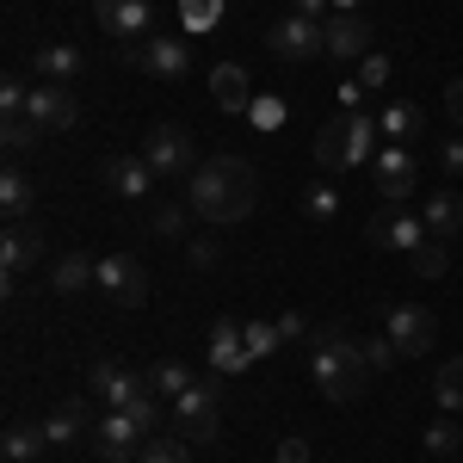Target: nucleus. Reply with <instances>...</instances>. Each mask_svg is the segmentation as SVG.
Listing matches in <instances>:
<instances>
[{"label":"nucleus","instance_id":"1","mask_svg":"<svg viewBox=\"0 0 463 463\" xmlns=\"http://www.w3.org/2000/svg\"><path fill=\"white\" fill-rule=\"evenodd\" d=\"M253 198H260L253 161H241V155H216V161H204L198 174L185 179V204H192V216H204V222H216V229L241 222V216L253 211Z\"/></svg>","mask_w":463,"mask_h":463},{"label":"nucleus","instance_id":"2","mask_svg":"<svg viewBox=\"0 0 463 463\" xmlns=\"http://www.w3.org/2000/svg\"><path fill=\"white\" fill-rule=\"evenodd\" d=\"M309 364H316V383L327 402H358L371 383V358L346 327H321L316 346H309Z\"/></svg>","mask_w":463,"mask_h":463},{"label":"nucleus","instance_id":"3","mask_svg":"<svg viewBox=\"0 0 463 463\" xmlns=\"http://www.w3.org/2000/svg\"><path fill=\"white\" fill-rule=\"evenodd\" d=\"M383 148V124H377V111H334L327 124L316 130V161L321 167H334V174H346L358 161H371Z\"/></svg>","mask_w":463,"mask_h":463},{"label":"nucleus","instance_id":"4","mask_svg":"<svg viewBox=\"0 0 463 463\" xmlns=\"http://www.w3.org/2000/svg\"><path fill=\"white\" fill-rule=\"evenodd\" d=\"M174 427L185 432V445H216L222 432V383L198 377L185 395H174Z\"/></svg>","mask_w":463,"mask_h":463},{"label":"nucleus","instance_id":"5","mask_svg":"<svg viewBox=\"0 0 463 463\" xmlns=\"http://www.w3.org/2000/svg\"><path fill=\"white\" fill-rule=\"evenodd\" d=\"M143 161L155 167V179H185V174H198L192 130H185V124H155V130L143 137Z\"/></svg>","mask_w":463,"mask_h":463},{"label":"nucleus","instance_id":"6","mask_svg":"<svg viewBox=\"0 0 463 463\" xmlns=\"http://www.w3.org/2000/svg\"><path fill=\"white\" fill-rule=\"evenodd\" d=\"M118 56L137 62L143 74H155V80H179V74L192 69V43H185V37H155V32H148L143 43H124Z\"/></svg>","mask_w":463,"mask_h":463},{"label":"nucleus","instance_id":"7","mask_svg":"<svg viewBox=\"0 0 463 463\" xmlns=\"http://www.w3.org/2000/svg\"><path fill=\"white\" fill-rule=\"evenodd\" d=\"M93 285L106 290L111 303H124V309H143L148 297V272L130 260V253H106V260H93Z\"/></svg>","mask_w":463,"mask_h":463},{"label":"nucleus","instance_id":"8","mask_svg":"<svg viewBox=\"0 0 463 463\" xmlns=\"http://www.w3.org/2000/svg\"><path fill=\"white\" fill-rule=\"evenodd\" d=\"M371 174H377V198H383V204H408V198H414V179H420L414 148L383 143L377 155H371Z\"/></svg>","mask_w":463,"mask_h":463},{"label":"nucleus","instance_id":"9","mask_svg":"<svg viewBox=\"0 0 463 463\" xmlns=\"http://www.w3.org/2000/svg\"><path fill=\"white\" fill-rule=\"evenodd\" d=\"M383 334L395 340L402 358H420V353H432V340H439V321H432L427 303H395L390 321H383Z\"/></svg>","mask_w":463,"mask_h":463},{"label":"nucleus","instance_id":"10","mask_svg":"<svg viewBox=\"0 0 463 463\" xmlns=\"http://www.w3.org/2000/svg\"><path fill=\"white\" fill-rule=\"evenodd\" d=\"M266 50H272L279 62H316V56H327V50H321V25L303 19V13H285V19L266 32Z\"/></svg>","mask_w":463,"mask_h":463},{"label":"nucleus","instance_id":"11","mask_svg":"<svg viewBox=\"0 0 463 463\" xmlns=\"http://www.w3.org/2000/svg\"><path fill=\"white\" fill-rule=\"evenodd\" d=\"M137 439H143V427H137L124 408H106V414L93 420V432H87V445H93L99 463H130L137 458Z\"/></svg>","mask_w":463,"mask_h":463},{"label":"nucleus","instance_id":"12","mask_svg":"<svg viewBox=\"0 0 463 463\" xmlns=\"http://www.w3.org/2000/svg\"><path fill=\"white\" fill-rule=\"evenodd\" d=\"M371 19L364 13H334V19H321V50L334 56V62H364L371 56Z\"/></svg>","mask_w":463,"mask_h":463},{"label":"nucleus","instance_id":"13","mask_svg":"<svg viewBox=\"0 0 463 463\" xmlns=\"http://www.w3.org/2000/svg\"><path fill=\"white\" fill-rule=\"evenodd\" d=\"M364 235H371V248H383V253H414L420 241H432V235H427V216H408L402 204L377 211Z\"/></svg>","mask_w":463,"mask_h":463},{"label":"nucleus","instance_id":"14","mask_svg":"<svg viewBox=\"0 0 463 463\" xmlns=\"http://www.w3.org/2000/svg\"><path fill=\"white\" fill-rule=\"evenodd\" d=\"M25 118H32L43 137H56V130H74V118H80V106H74L69 87H56V80H37L32 99H25Z\"/></svg>","mask_w":463,"mask_h":463},{"label":"nucleus","instance_id":"15","mask_svg":"<svg viewBox=\"0 0 463 463\" xmlns=\"http://www.w3.org/2000/svg\"><path fill=\"white\" fill-rule=\"evenodd\" d=\"M148 377H130L124 364H111V358H99V364H87V395L99 402V408H130L137 395H143Z\"/></svg>","mask_w":463,"mask_h":463},{"label":"nucleus","instance_id":"16","mask_svg":"<svg viewBox=\"0 0 463 463\" xmlns=\"http://www.w3.org/2000/svg\"><path fill=\"white\" fill-rule=\"evenodd\" d=\"M93 19H99L111 37H148L155 0H93Z\"/></svg>","mask_w":463,"mask_h":463},{"label":"nucleus","instance_id":"17","mask_svg":"<svg viewBox=\"0 0 463 463\" xmlns=\"http://www.w3.org/2000/svg\"><path fill=\"white\" fill-rule=\"evenodd\" d=\"M37 260H43V235H37L32 222H6V235H0V272L19 279V272H32Z\"/></svg>","mask_w":463,"mask_h":463},{"label":"nucleus","instance_id":"18","mask_svg":"<svg viewBox=\"0 0 463 463\" xmlns=\"http://www.w3.org/2000/svg\"><path fill=\"white\" fill-rule=\"evenodd\" d=\"M248 364H253L248 334H241L235 321H216V327H211V371H216V377H241Z\"/></svg>","mask_w":463,"mask_h":463},{"label":"nucleus","instance_id":"19","mask_svg":"<svg viewBox=\"0 0 463 463\" xmlns=\"http://www.w3.org/2000/svg\"><path fill=\"white\" fill-rule=\"evenodd\" d=\"M99 179H106L118 198H148V179H155V167H148L143 155H106V161H99Z\"/></svg>","mask_w":463,"mask_h":463},{"label":"nucleus","instance_id":"20","mask_svg":"<svg viewBox=\"0 0 463 463\" xmlns=\"http://www.w3.org/2000/svg\"><path fill=\"white\" fill-rule=\"evenodd\" d=\"M211 99H216V111H253V80H248V69L241 62H216V74H211Z\"/></svg>","mask_w":463,"mask_h":463},{"label":"nucleus","instance_id":"21","mask_svg":"<svg viewBox=\"0 0 463 463\" xmlns=\"http://www.w3.org/2000/svg\"><path fill=\"white\" fill-rule=\"evenodd\" d=\"M32 69H37V80H56V87H74V74H80V50H74V43H43Z\"/></svg>","mask_w":463,"mask_h":463},{"label":"nucleus","instance_id":"22","mask_svg":"<svg viewBox=\"0 0 463 463\" xmlns=\"http://www.w3.org/2000/svg\"><path fill=\"white\" fill-rule=\"evenodd\" d=\"M420 216H427L432 241H445V235H458V229H463V198H458V192H432L427 204H420Z\"/></svg>","mask_w":463,"mask_h":463},{"label":"nucleus","instance_id":"23","mask_svg":"<svg viewBox=\"0 0 463 463\" xmlns=\"http://www.w3.org/2000/svg\"><path fill=\"white\" fill-rule=\"evenodd\" d=\"M377 124H383V143H414V137H420V106H414V99H390V106L377 111Z\"/></svg>","mask_w":463,"mask_h":463},{"label":"nucleus","instance_id":"24","mask_svg":"<svg viewBox=\"0 0 463 463\" xmlns=\"http://www.w3.org/2000/svg\"><path fill=\"white\" fill-rule=\"evenodd\" d=\"M43 432H50V445H80V439L93 432V420H87V408H80V402H62V408L43 420Z\"/></svg>","mask_w":463,"mask_h":463},{"label":"nucleus","instance_id":"25","mask_svg":"<svg viewBox=\"0 0 463 463\" xmlns=\"http://www.w3.org/2000/svg\"><path fill=\"white\" fill-rule=\"evenodd\" d=\"M32 204H37V185L19 174V167H6V174H0V211H6V222H19Z\"/></svg>","mask_w":463,"mask_h":463},{"label":"nucleus","instance_id":"26","mask_svg":"<svg viewBox=\"0 0 463 463\" xmlns=\"http://www.w3.org/2000/svg\"><path fill=\"white\" fill-rule=\"evenodd\" d=\"M93 285V266H87V253H62L56 266H50V290L56 297H74V290Z\"/></svg>","mask_w":463,"mask_h":463},{"label":"nucleus","instance_id":"27","mask_svg":"<svg viewBox=\"0 0 463 463\" xmlns=\"http://www.w3.org/2000/svg\"><path fill=\"white\" fill-rule=\"evenodd\" d=\"M0 445H6V463H37V458H43V445H50V432H43V427H6Z\"/></svg>","mask_w":463,"mask_h":463},{"label":"nucleus","instance_id":"28","mask_svg":"<svg viewBox=\"0 0 463 463\" xmlns=\"http://www.w3.org/2000/svg\"><path fill=\"white\" fill-rule=\"evenodd\" d=\"M432 395H439V408L463 414V358H445V364L432 371Z\"/></svg>","mask_w":463,"mask_h":463},{"label":"nucleus","instance_id":"29","mask_svg":"<svg viewBox=\"0 0 463 463\" xmlns=\"http://www.w3.org/2000/svg\"><path fill=\"white\" fill-rule=\"evenodd\" d=\"M192 383H198V377H192V371H185L179 358H161V364L148 371V390H155V395H185Z\"/></svg>","mask_w":463,"mask_h":463},{"label":"nucleus","instance_id":"30","mask_svg":"<svg viewBox=\"0 0 463 463\" xmlns=\"http://www.w3.org/2000/svg\"><path fill=\"white\" fill-rule=\"evenodd\" d=\"M137 463H192V451H185V439H161V432H148L143 451H137Z\"/></svg>","mask_w":463,"mask_h":463},{"label":"nucleus","instance_id":"31","mask_svg":"<svg viewBox=\"0 0 463 463\" xmlns=\"http://www.w3.org/2000/svg\"><path fill=\"white\" fill-rule=\"evenodd\" d=\"M241 334H248V353H253V364H260V358H272L279 346H285V334H279V321H248Z\"/></svg>","mask_w":463,"mask_h":463},{"label":"nucleus","instance_id":"32","mask_svg":"<svg viewBox=\"0 0 463 463\" xmlns=\"http://www.w3.org/2000/svg\"><path fill=\"white\" fill-rule=\"evenodd\" d=\"M408 266H414V279H445V241H420V248L408 253Z\"/></svg>","mask_w":463,"mask_h":463},{"label":"nucleus","instance_id":"33","mask_svg":"<svg viewBox=\"0 0 463 463\" xmlns=\"http://www.w3.org/2000/svg\"><path fill=\"white\" fill-rule=\"evenodd\" d=\"M185 211H192V204H155V211H148V229H155L161 241H179V235H185Z\"/></svg>","mask_w":463,"mask_h":463},{"label":"nucleus","instance_id":"34","mask_svg":"<svg viewBox=\"0 0 463 463\" xmlns=\"http://www.w3.org/2000/svg\"><path fill=\"white\" fill-rule=\"evenodd\" d=\"M420 445H427L432 458H451V451L463 445V427H458V420H432V427L420 432Z\"/></svg>","mask_w":463,"mask_h":463},{"label":"nucleus","instance_id":"35","mask_svg":"<svg viewBox=\"0 0 463 463\" xmlns=\"http://www.w3.org/2000/svg\"><path fill=\"white\" fill-rule=\"evenodd\" d=\"M303 211H309V222H334L340 216V192L334 185H309L303 192Z\"/></svg>","mask_w":463,"mask_h":463},{"label":"nucleus","instance_id":"36","mask_svg":"<svg viewBox=\"0 0 463 463\" xmlns=\"http://www.w3.org/2000/svg\"><path fill=\"white\" fill-rule=\"evenodd\" d=\"M179 19H185V32H211L222 19V0H179Z\"/></svg>","mask_w":463,"mask_h":463},{"label":"nucleus","instance_id":"37","mask_svg":"<svg viewBox=\"0 0 463 463\" xmlns=\"http://www.w3.org/2000/svg\"><path fill=\"white\" fill-rule=\"evenodd\" d=\"M37 137H43V130H37V124L25 118V111H19V118H6V130H0V143H6V155H25V148H32Z\"/></svg>","mask_w":463,"mask_h":463},{"label":"nucleus","instance_id":"38","mask_svg":"<svg viewBox=\"0 0 463 463\" xmlns=\"http://www.w3.org/2000/svg\"><path fill=\"white\" fill-rule=\"evenodd\" d=\"M390 56H383V50H371V56H364V62H358V74H353V80H358V87H364V93H377V87H390Z\"/></svg>","mask_w":463,"mask_h":463},{"label":"nucleus","instance_id":"39","mask_svg":"<svg viewBox=\"0 0 463 463\" xmlns=\"http://www.w3.org/2000/svg\"><path fill=\"white\" fill-rule=\"evenodd\" d=\"M124 414H130V420H137L143 432H155V427H161V395H155V390L143 383V395H137V402H130Z\"/></svg>","mask_w":463,"mask_h":463},{"label":"nucleus","instance_id":"40","mask_svg":"<svg viewBox=\"0 0 463 463\" xmlns=\"http://www.w3.org/2000/svg\"><path fill=\"white\" fill-rule=\"evenodd\" d=\"M25 99H32V87H25L19 74H6V80H0V111H6V118H19Z\"/></svg>","mask_w":463,"mask_h":463},{"label":"nucleus","instance_id":"41","mask_svg":"<svg viewBox=\"0 0 463 463\" xmlns=\"http://www.w3.org/2000/svg\"><path fill=\"white\" fill-rule=\"evenodd\" d=\"M364 358H371V371H390V364H395L402 353H395V340H390V334H377V340H364Z\"/></svg>","mask_w":463,"mask_h":463},{"label":"nucleus","instance_id":"42","mask_svg":"<svg viewBox=\"0 0 463 463\" xmlns=\"http://www.w3.org/2000/svg\"><path fill=\"white\" fill-rule=\"evenodd\" d=\"M439 167H445L451 179H463V130H458V137H451L445 148H439Z\"/></svg>","mask_w":463,"mask_h":463},{"label":"nucleus","instance_id":"43","mask_svg":"<svg viewBox=\"0 0 463 463\" xmlns=\"http://www.w3.org/2000/svg\"><path fill=\"white\" fill-rule=\"evenodd\" d=\"M290 13H303V19H334V0H290Z\"/></svg>","mask_w":463,"mask_h":463},{"label":"nucleus","instance_id":"44","mask_svg":"<svg viewBox=\"0 0 463 463\" xmlns=\"http://www.w3.org/2000/svg\"><path fill=\"white\" fill-rule=\"evenodd\" d=\"M445 111H451V124L463 130V74L451 80V87H445Z\"/></svg>","mask_w":463,"mask_h":463},{"label":"nucleus","instance_id":"45","mask_svg":"<svg viewBox=\"0 0 463 463\" xmlns=\"http://www.w3.org/2000/svg\"><path fill=\"white\" fill-rule=\"evenodd\" d=\"M279 118H285V106H279V99H253V124H266V130H272Z\"/></svg>","mask_w":463,"mask_h":463},{"label":"nucleus","instance_id":"46","mask_svg":"<svg viewBox=\"0 0 463 463\" xmlns=\"http://www.w3.org/2000/svg\"><path fill=\"white\" fill-rule=\"evenodd\" d=\"M279 463H309V439H285L279 445Z\"/></svg>","mask_w":463,"mask_h":463},{"label":"nucleus","instance_id":"47","mask_svg":"<svg viewBox=\"0 0 463 463\" xmlns=\"http://www.w3.org/2000/svg\"><path fill=\"white\" fill-rule=\"evenodd\" d=\"M192 260L198 266H216V241H192Z\"/></svg>","mask_w":463,"mask_h":463},{"label":"nucleus","instance_id":"48","mask_svg":"<svg viewBox=\"0 0 463 463\" xmlns=\"http://www.w3.org/2000/svg\"><path fill=\"white\" fill-rule=\"evenodd\" d=\"M279 334H285V340H297V334H303V316H297V309H290V316H279Z\"/></svg>","mask_w":463,"mask_h":463},{"label":"nucleus","instance_id":"49","mask_svg":"<svg viewBox=\"0 0 463 463\" xmlns=\"http://www.w3.org/2000/svg\"><path fill=\"white\" fill-rule=\"evenodd\" d=\"M334 13H358V0H334Z\"/></svg>","mask_w":463,"mask_h":463}]
</instances>
